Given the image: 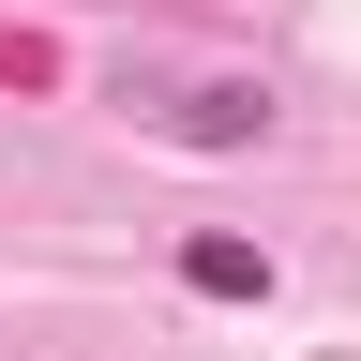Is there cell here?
Instances as JSON below:
<instances>
[{
	"label": "cell",
	"instance_id": "1",
	"mask_svg": "<svg viewBox=\"0 0 361 361\" xmlns=\"http://www.w3.org/2000/svg\"><path fill=\"white\" fill-rule=\"evenodd\" d=\"M166 135H180V151H256V135H271V90L256 75H196V90H166Z\"/></svg>",
	"mask_w": 361,
	"mask_h": 361
},
{
	"label": "cell",
	"instance_id": "2",
	"mask_svg": "<svg viewBox=\"0 0 361 361\" xmlns=\"http://www.w3.org/2000/svg\"><path fill=\"white\" fill-rule=\"evenodd\" d=\"M180 286H196V301H256V286H271V256L211 226V241H180Z\"/></svg>",
	"mask_w": 361,
	"mask_h": 361
}]
</instances>
